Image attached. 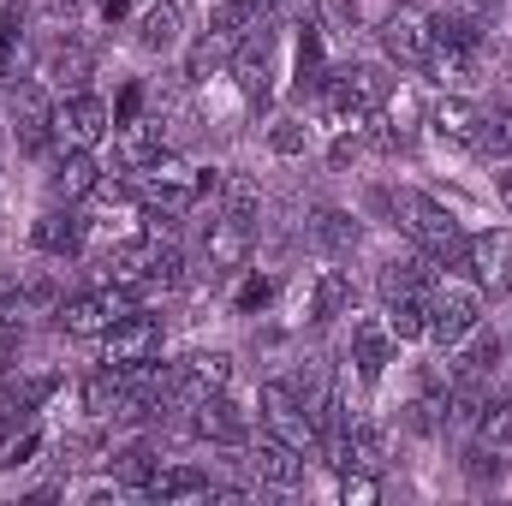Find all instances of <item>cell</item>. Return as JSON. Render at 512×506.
Instances as JSON below:
<instances>
[{
	"label": "cell",
	"mask_w": 512,
	"mask_h": 506,
	"mask_svg": "<svg viewBox=\"0 0 512 506\" xmlns=\"http://www.w3.org/2000/svg\"><path fill=\"white\" fill-rule=\"evenodd\" d=\"M42 453V429H24V435H12L6 447H0V471H18V465H30Z\"/></svg>",
	"instance_id": "e575fe53"
},
{
	"label": "cell",
	"mask_w": 512,
	"mask_h": 506,
	"mask_svg": "<svg viewBox=\"0 0 512 506\" xmlns=\"http://www.w3.org/2000/svg\"><path fill=\"white\" fill-rule=\"evenodd\" d=\"M387 96H393L387 66H376V60H346V66H328V78H322V90H316L310 102H316L328 120L352 126V120H370Z\"/></svg>",
	"instance_id": "6da1fadb"
},
{
	"label": "cell",
	"mask_w": 512,
	"mask_h": 506,
	"mask_svg": "<svg viewBox=\"0 0 512 506\" xmlns=\"http://www.w3.org/2000/svg\"><path fill=\"white\" fill-rule=\"evenodd\" d=\"M179 30H185V12H179L173 0L137 12V48H143V54H173V48H179Z\"/></svg>",
	"instance_id": "7402d4cb"
},
{
	"label": "cell",
	"mask_w": 512,
	"mask_h": 506,
	"mask_svg": "<svg viewBox=\"0 0 512 506\" xmlns=\"http://www.w3.org/2000/svg\"><path fill=\"white\" fill-rule=\"evenodd\" d=\"M471 155H483V161H512V108H483V126H477V143H471Z\"/></svg>",
	"instance_id": "f1b7e54d"
},
{
	"label": "cell",
	"mask_w": 512,
	"mask_h": 506,
	"mask_svg": "<svg viewBox=\"0 0 512 506\" xmlns=\"http://www.w3.org/2000/svg\"><path fill=\"white\" fill-rule=\"evenodd\" d=\"M143 495H155V501H191V495H215V477L203 465H155V477H149Z\"/></svg>",
	"instance_id": "603a6c76"
},
{
	"label": "cell",
	"mask_w": 512,
	"mask_h": 506,
	"mask_svg": "<svg viewBox=\"0 0 512 506\" xmlns=\"http://www.w3.org/2000/svg\"><path fill=\"white\" fill-rule=\"evenodd\" d=\"M96 6H102V18H108V24H120V18H131V0H96Z\"/></svg>",
	"instance_id": "f35d334b"
},
{
	"label": "cell",
	"mask_w": 512,
	"mask_h": 506,
	"mask_svg": "<svg viewBox=\"0 0 512 506\" xmlns=\"http://www.w3.org/2000/svg\"><path fill=\"white\" fill-rule=\"evenodd\" d=\"M471 274L489 298H507L512 292V233L507 227H489V233H471Z\"/></svg>",
	"instance_id": "ba28073f"
},
{
	"label": "cell",
	"mask_w": 512,
	"mask_h": 506,
	"mask_svg": "<svg viewBox=\"0 0 512 506\" xmlns=\"http://www.w3.org/2000/svg\"><path fill=\"white\" fill-rule=\"evenodd\" d=\"M12 137H18V155H48V143H54V108H42L30 96L18 108V120H12Z\"/></svg>",
	"instance_id": "d4e9b609"
},
{
	"label": "cell",
	"mask_w": 512,
	"mask_h": 506,
	"mask_svg": "<svg viewBox=\"0 0 512 506\" xmlns=\"http://www.w3.org/2000/svg\"><path fill=\"white\" fill-rule=\"evenodd\" d=\"M155 447L149 441H131V447H120V453H108V471H114V483L120 489H149V477H155Z\"/></svg>",
	"instance_id": "83f0119b"
},
{
	"label": "cell",
	"mask_w": 512,
	"mask_h": 506,
	"mask_svg": "<svg viewBox=\"0 0 512 506\" xmlns=\"http://www.w3.org/2000/svg\"><path fill=\"white\" fill-rule=\"evenodd\" d=\"M477 441H489V447H507L512 441V387H489L483 417H477Z\"/></svg>",
	"instance_id": "f546056e"
},
{
	"label": "cell",
	"mask_w": 512,
	"mask_h": 506,
	"mask_svg": "<svg viewBox=\"0 0 512 506\" xmlns=\"http://www.w3.org/2000/svg\"><path fill=\"white\" fill-rule=\"evenodd\" d=\"M441 280V268L429 262V256H393L382 262V274H376V286H382V298H429V286Z\"/></svg>",
	"instance_id": "ac0fdd59"
},
{
	"label": "cell",
	"mask_w": 512,
	"mask_h": 506,
	"mask_svg": "<svg viewBox=\"0 0 512 506\" xmlns=\"http://www.w3.org/2000/svg\"><path fill=\"white\" fill-rule=\"evenodd\" d=\"M262 435H274L280 447H292V453H322V435H316V417L298 405V393H292V381H262Z\"/></svg>",
	"instance_id": "3957f363"
},
{
	"label": "cell",
	"mask_w": 512,
	"mask_h": 506,
	"mask_svg": "<svg viewBox=\"0 0 512 506\" xmlns=\"http://www.w3.org/2000/svg\"><path fill=\"white\" fill-rule=\"evenodd\" d=\"M274 54H280V36L268 24H251V36L233 48V84L256 114H268V102H274Z\"/></svg>",
	"instance_id": "5b68a950"
},
{
	"label": "cell",
	"mask_w": 512,
	"mask_h": 506,
	"mask_svg": "<svg viewBox=\"0 0 512 506\" xmlns=\"http://www.w3.org/2000/svg\"><path fill=\"white\" fill-rule=\"evenodd\" d=\"M108 131H114V114H108V102H102V96L72 90V96H60V102H54V137H60L66 149H96Z\"/></svg>",
	"instance_id": "8992f818"
},
{
	"label": "cell",
	"mask_w": 512,
	"mask_h": 506,
	"mask_svg": "<svg viewBox=\"0 0 512 506\" xmlns=\"http://www.w3.org/2000/svg\"><path fill=\"white\" fill-rule=\"evenodd\" d=\"M322 78H328V48H322V30L304 24V36H298V60H292V96H298V102L316 96Z\"/></svg>",
	"instance_id": "cb8c5ba5"
},
{
	"label": "cell",
	"mask_w": 512,
	"mask_h": 506,
	"mask_svg": "<svg viewBox=\"0 0 512 506\" xmlns=\"http://www.w3.org/2000/svg\"><path fill=\"white\" fill-rule=\"evenodd\" d=\"M465 477H471V483H501V477H507V459H501V447L477 441V447L465 453Z\"/></svg>",
	"instance_id": "d6a6232c"
},
{
	"label": "cell",
	"mask_w": 512,
	"mask_h": 506,
	"mask_svg": "<svg viewBox=\"0 0 512 506\" xmlns=\"http://www.w3.org/2000/svg\"><path fill=\"white\" fill-rule=\"evenodd\" d=\"M191 429L203 435V441H221V447H245L251 441V411L221 387V393H209V399H197L191 405Z\"/></svg>",
	"instance_id": "52a82bcc"
},
{
	"label": "cell",
	"mask_w": 512,
	"mask_h": 506,
	"mask_svg": "<svg viewBox=\"0 0 512 506\" xmlns=\"http://www.w3.org/2000/svg\"><path fill=\"white\" fill-rule=\"evenodd\" d=\"M393 352H399V340L387 334L382 316H358V322H352V364H358V381H364V387H376V381L387 376Z\"/></svg>",
	"instance_id": "8fae6325"
},
{
	"label": "cell",
	"mask_w": 512,
	"mask_h": 506,
	"mask_svg": "<svg viewBox=\"0 0 512 506\" xmlns=\"http://www.w3.org/2000/svg\"><path fill=\"white\" fill-rule=\"evenodd\" d=\"M114 161L126 173H149L161 161V126L155 120H131V126H114Z\"/></svg>",
	"instance_id": "ffe728a7"
},
{
	"label": "cell",
	"mask_w": 512,
	"mask_h": 506,
	"mask_svg": "<svg viewBox=\"0 0 512 506\" xmlns=\"http://www.w3.org/2000/svg\"><path fill=\"white\" fill-rule=\"evenodd\" d=\"M382 54L393 66H405V72H429V60H435V42H429V24H417V18H382Z\"/></svg>",
	"instance_id": "4fadbf2b"
},
{
	"label": "cell",
	"mask_w": 512,
	"mask_h": 506,
	"mask_svg": "<svg viewBox=\"0 0 512 506\" xmlns=\"http://www.w3.org/2000/svg\"><path fill=\"white\" fill-rule=\"evenodd\" d=\"M352 304H358L352 274L322 268V274H316V286H310V322H340V316H352Z\"/></svg>",
	"instance_id": "44dd1931"
},
{
	"label": "cell",
	"mask_w": 512,
	"mask_h": 506,
	"mask_svg": "<svg viewBox=\"0 0 512 506\" xmlns=\"http://www.w3.org/2000/svg\"><path fill=\"white\" fill-rule=\"evenodd\" d=\"M382 322L393 340H429V298H382Z\"/></svg>",
	"instance_id": "4316f807"
},
{
	"label": "cell",
	"mask_w": 512,
	"mask_h": 506,
	"mask_svg": "<svg viewBox=\"0 0 512 506\" xmlns=\"http://www.w3.org/2000/svg\"><path fill=\"white\" fill-rule=\"evenodd\" d=\"M102 352H108V364L161 358V322H155V316H143V310H131V316H120V322L102 334Z\"/></svg>",
	"instance_id": "7c38bea8"
},
{
	"label": "cell",
	"mask_w": 512,
	"mask_h": 506,
	"mask_svg": "<svg viewBox=\"0 0 512 506\" xmlns=\"http://www.w3.org/2000/svg\"><path fill=\"white\" fill-rule=\"evenodd\" d=\"M137 108H143V84H126V90H120V108H114V126H131Z\"/></svg>",
	"instance_id": "8d00e7d4"
},
{
	"label": "cell",
	"mask_w": 512,
	"mask_h": 506,
	"mask_svg": "<svg viewBox=\"0 0 512 506\" xmlns=\"http://www.w3.org/2000/svg\"><path fill=\"white\" fill-rule=\"evenodd\" d=\"M48 78H54L60 90H84V78H90V48L66 36V42L54 48V60H48Z\"/></svg>",
	"instance_id": "4dcf8cb0"
},
{
	"label": "cell",
	"mask_w": 512,
	"mask_h": 506,
	"mask_svg": "<svg viewBox=\"0 0 512 506\" xmlns=\"http://www.w3.org/2000/svg\"><path fill=\"white\" fill-rule=\"evenodd\" d=\"M477 322H483V286L453 280V274L429 286V340H435V346H447V352H453Z\"/></svg>",
	"instance_id": "7a4b0ae2"
},
{
	"label": "cell",
	"mask_w": 512,
	"mask_h": 506,
	"mask_svg": "<svg viewBox=\"0 0 512 506\" xmlns=\"http://www.w3.org/2000/svg\"><path fill=\"white\" fill-rule=\"evenodd\" d=\"M495 191H501V203L512 209V167H507V173H495Z\"/></svg>",
	"instance_id": "ab89813d"
},
{
	"label": "cell",
	"mask_w": 512,
	"mask_h": 506,
	"mask_svg": "<svg viewBox=\"0 0 512 506\" xmlns=\"http://www.w3.org/2000/svg\"><path fill=\"white\" fill-rule=\"evenodd\" d=\"M0 393L24 411V417H36L54 393H60V370H36V376H6L0 381Z\"/></svg>",
	"instance_id": "484cf974"
},
{
	"label": "cell",
	"mask_w": 512,
	"mask_h": 506,
	"mask_svg": "<svg viewBox=\"0 0 512 506\" xmlns=\"http://www.w3.org/2000/svg\"><path fill=\"white\" fill-rule=\"evenodd\" d=\"M18 423H30V417H24V411H18V405H12V399L0 393V447H6L12 435H18Z\"/></svg>",
	"instance_id": "74e56055"
},
{
	"label": "cell",
	"mask_w": 512,
	"mask_h": 506,
	"mask_svg": "<svg viewBox=\"0 0 512 506\" xmlns=\"http://www.w3.org/2000/svg\"><path fill=\"white\" fill-rule=\"evenodd\" d=\"M245 465H251L256 483H268V489H298L304 483V453H292V447H280L274 435H262L251 453H245Z\"/></svg>",
	"instance_id": "2e32d148"
},
{
	"label": "cell",
	"mask_w": 512,
	"mask_h": 506,
	"mask_svg": "<svg viewBox=\"0 0 512 506\" xmlns=\"http://www.w3.org/2000/svg\"><path fill=\"white\" fill-rule=\"evenodd\" d=\"M24 24H30V6H24V0H6V6H0V78L18 66V48H24Z\"/></svg>",
	"instance_id": "1f68e13d"
},
{
	"label": "cell",
	"mask_w": 512,
	"mask_h": 506,
	"mask_svg": "<svg viewBox=\"0 0 512 506\" xmlns=\"http://www.w3.org/2000/svg\"><path fill=\"white\" fill-rule=\"evenodd\" d=\"M399 6H405V0H399Z\"/></svg>",
	"instance_id": "b9f144b4"
},
{
	"label": "cell",
	"mask_w": 512,
	"mask_h": 506,
	"mask_svg": "<svg viewBox=\"0 0 512 506\" xmlns=\"http://www.w3.org/2000/svg\"><path fill=\"white\" fill-rule=\"evenodd\" d=\"M459 6H477V12H489V6H495V0H459Z\"/></svg>",
	"instance_id": "60d3db41"
},
{
	"label": "cell",
	"mask_w": 512,
	"mask_h": 506,
	"mask_svg": "<svg viewBox=\"0 0 512 506\" xmlns=\"http://www.w3.org/2000/svg\"><path fill=\"white\" fill-rule=\"evenodd\" d=\"M84 239H90V221L66 203V209H48L36 227H30V245L42 256H78L84 251Z\"/></svg>",
	"instance_id": "9a60e30c"
},
{
	"label": "cell",
	"mask_w": 512,
	"mask_h": 506,
	"mask_svg": "<svg viewBox=\"0 0 512 506\" xmlns=\"http://www.w3.org/2000/svg\"><path fill=\"white\" fill-rule=\"evenodd\" d=\"M483 30H489V18L477 12V6H441V12H429V42L435 48H447V54H477L483 48Z\"/></svg>",
	"instance_id": "9c48e42d"
},
{
	"label": "cell",
	"mask_w": 512,
	"mask_h": 506,
	"mask_svg": "<svg viewBox=\"0 0 512 506\" xmlns=\"http://www.w3.org/2000/svg\"><path fill=\"white\" fill-rule=\"evenodd\" d=\"M477 126H483V108L465 102V96H441V102L429 108V131H435L441 143H453V149H471V143H477Z\"/></svg>",
	"instance_id": "d6986e66"
},
{
	"label": "cell",
	"mask_w": 512,
	"mask_h": 506,
	"mask_svg": "<svg viewBox=\"0 0 512 506\" xmlns=\"http://www.w3.org/2000/svg\"><path fill=\"white\" fill-rule=\"evenodd\" d=\"M501 358H507V340H501L495 328L477 322V328L453 346V364H447V370H453L459 381H495L501 376Z\"/></svg>",
	"instance_id": "30bf717a"
},
{
	"label": "cell",
	"mask_w": 512,
	"mask_h": 506,
	"mask_svg": "<svg viewBox=\"0 0 512 506\" xmlns=\"http://www.w3.org/2000/svg\"><path fill=\"white\" fill-rule=\"evenodd\" d=\"M268 149H274V155H304V149H310V126H304V120H274Z\"/></svg>",
	"instance_id": "836d02e7"
},
{
	"label": "cell",
	"mask_w": 512,
	"mask_h": 506,
	"mask_svg": "<svg viewBox=\"0 0 512 506\" xmlns=\"http://www.w3.org/2000/svg\"><path fill=\"white\" fill-rule=\"evenodd\" d=\"M96 185H102L96 149H66V155L54 161V173H48V191H54V203H84Z\"/></svg>",
	"instance_id": "e0dca14e"
},
{
	"label": "cell",
	"mask_w": 512,
	"mask_h": 506,
	"mask_svg": "<svg viewBox=\"0 0 512 506\" xmlns=\"http://www.w3.org/2000/svg\"><path fill=\"white\" fill-rule=\"evenodd\" d=\"M304 239L316 245V251L328 256H352L364 245V227L352 221V209H328V203H316L310 215H304Z\"/></svg>",
	"instance_id": "5bb4252c"
},
{
	"label": "cell",
	"mask_w": 512,
	"mask_h": 506,
	"mask_svg": "<svg viewBox=\"0 0 512 506\" xmlns=\"http://www.w3.org/2000/svg\"><path fill=\"white\" fill-rule=\"evenodd\" d=\"M137 310V292H131L126 280H114V286H102V292H78V298H66L60 310H54V322L66 328V334H78V340H90V334H108L120 316Z\"/></svg>",
	"instance_id": "277c9868"
},
{
	"label": "cell",
	"mask_w": 512,
	"mask_h": 506,
	"mask_svg": "<svg viewBox=\"0 0 512 506\" xmlns=\"http://www.w3.org/2000/svg\"><path fill=\"white\" fill-rule=\"evenodd\" d=\"M268 304H274V280H268V274H251V280L239 286V298H233V310H239V316L268 310Z\"/></svg>",
	"instance_id": "d590c367"
}]
</instances>
